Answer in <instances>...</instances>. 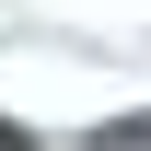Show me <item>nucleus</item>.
<instances>
[{"mask_svg": "<svg viewBox=\"0 0 151 151\" xmlns=\"http://www.w3.org/2000/svg\"><path fill=\"white\" fill-rule=\"evenodd\" d=\"M0 151H23V128H12V116H0Z\"/></svg>", "mask_w": 151, "mask_h": 151, "instance_id": "f257e3e1", "label": "nucleus"}]
</instances>
